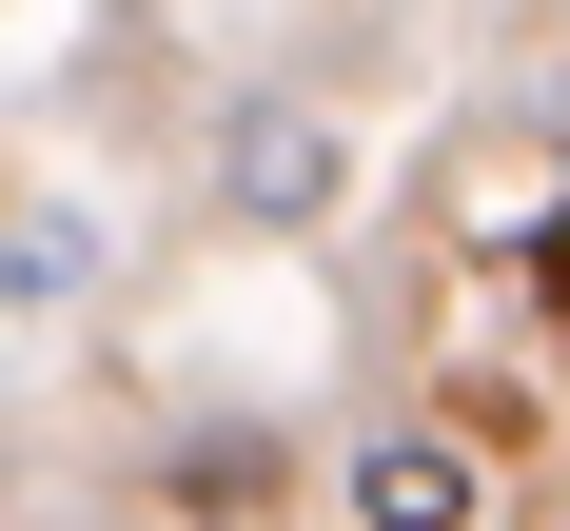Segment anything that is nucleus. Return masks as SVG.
I'll use <instances>...</instances> for the list:
<instances>
[{"instance_id":"nucleus-1","label":"nucleus","mask_w":570,"mask_h":531,"mask_svg":"<svg viewBox=\"0 0 570 531\" xmlns=\"http://www.w3.org/2000/svg\"><path fill=\"white\" fill-rule=\"evenodd\" d=\"M472 492H492L472 433H374L354 453V531H472Z\"/></svg>"},{"instance_id":"nucleus-2","label":"nucleus","mask_w":570,"mask_h":531,"mask_svg":"<svg viewBox=\"0 0 570 531\" xmlns=\"http://www.w3.org/2000/svg\"><path fill=\"white\" fill-rule=\"evenodd\" d=\"M335 197V138L315 118H236V217H315Z\"/></svg>"},{"instance_id":"nucleus-3","label":"nucleus","mask_w":570,"mask_h":531,"mask_svg":"<svg viewBox=\"0 0 570 531\" xmlns=\"http://www.w3.org/2000/svg\"><path fill=\"white\" fill-rule=\"evenodd\" d=\"M531 295H551V315H570V217H551V236H531Z\"/></svg>"}]
</instances>
